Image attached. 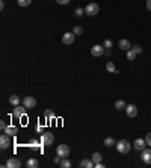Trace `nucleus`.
<instances>
[{"label":"nucleus","instance_id":"20","mask_svg":"<svg viewBox=\"0 0 151 168\" xmlns=\"http://www.w3.org/2000/svg\"><path fill=\"white\" fill-rule=\"evenodd\" d=\"M9 103H11L12 106H18V105H20V97H18V95H11V97H9Z\"/></svg>","mask_w":151,"mask_h":168},{"label":"nucleus","instance_id":"3","mask_svg":"<svg viewBox=\"0 0 151 168\" xmlns=\"http://www.w3.org/2000/svg\"><path fill=\"white\" fill-rule=\"evenodd\" d=\"M41 143H42V145H51V144L55 143V136H53V133H50V132H42Z\"/></svg>","mask_w":151,"mask_h":168},{"label":"nucleus","instance_id":"16","mask_svg":"<svg viewBox=\"0 0 151 168\" xmlns=\"http://www.w3.org/2000/svg\"><path fill=\"white\" fill-rule=\"evenodd\" d=\"M3 132H5V133H8L9 136H15V135L18 133V129L15 126H8L5 130H3Z\"/></svg>","mask_w":151,"mask_h":168},{"label":"nucleus","instance_id":"2","mask_svg":"<svg viewBox=\"0 0 151 168\" xmlns=\"http://www.w3.org/2000/svg\"><path fill=\"white\" fill-rule=\"evenodd\" d=\"M98 11H100V8H98V5H97V3H88V5H86V8H85V14H88V15L94 17V15H97V14H98Z\"/></svg>","mask_w":151,"mask_h":168},{"label":"nucleus","instance_id":"28","mask_svg":"<svg viewBox=\"0 0 151 168\" xmlns=\"http://www.w3.org/2000/svg\"><path fill=\"white\" fill-rule=\"evenodd\" d=\"M73 34H74V35H82V34H83V29H82L80 26H76L74 30H73Z\"/></svg>","mask_w":151,"mask_h":168},{"label":"nucleus","instance_id":"13","mask_svg":"<svg viewBox=\"0 0 151 168\" xmlns=\"http://www.w3.org/2000/svg\"><path fill=\"white\" fill-rule=\"evenodd\" d=\"M126 112H127L128 117H136V115H138V108H136L134 105H127Z\"/></svg>","mask_w":151,"mask_h":168},{"label":"nucleus","instance_id":"31","mask_svg":"<svg viewBox=\"0 0 151 168\" xmlns=\"http://www.w3.org/2000/svg\"><path fill=\"white\" fill-rule=\"evenodd\" d=\"M145 141H147V145H150L151 147V133L147 135V138H145Z\"/></svg>","mask_w":151,"mask_h":168},{"label":"nucleus","instance_id":"24","mask_svg":"<svg viewBox=\"0 0 151 168\" xmlns=\"http://www.w3.org/2000/svg\"><path fill=\"white\" fill-rule=\"evenodd\" d=\"M136 55H138V53H136L133 49L127 50V59H128V61H134V59H136Z\"/></svg>","mask_w":151,"mask_h":168},{"label":"nucleus","instance_id":"19","mask_svg":"<svg viewBox=\"0 0 151 168\" xmlns=\"http://www.w3.org/2000/svg\"><path fill=\"white\" fill-rule=\"evenodd\" d=\"M26 165H27L29 168H36L38 165H39V162L35 159V158H30V159L27 160V164H26Z\"/></svg>","mask_w":151,"mask_h":168},{"label":"nucleus","instance_id":"27","mask_svg":"<svg viewBox=\"0 0 151 168\" xmlns=\"http://www.w3.org/2000/svg\"><path fill=\"white\" fill-rule=\"evenodd\" d=\"M17 2L20 6H29V5L32 3V0H17Z\"/></svg>","mask_w":151,"mask_h":168},{"label":"nucleus","instance_id":"18","mask_svg":"<svg viewBox=\"0 0 151 168\" xmlns=\"http://www.w3.org/2000/svg\"><path fill=\"white\" fill-rule=\"evenodd\" d=\"M44 117H45V121H49V120H55V112L50 109H45L44 111Z\"/></svg>","mask_w":151,"mask_h":168},{"label":"nucleus","instance_id":"36","mask_svg":"<svg viewBox=\"0 0 151 168\" xmlns=\"http://www.w3.org/2000/svg\"><path fill=\"white\" fill-rule=\"evenodd\" d=\"M36 132H45V130H44V127L42 126H38L36 127Z\"/></svg>","mask_w":151,"mask_h":168},{"label":"nucleus","instance_id":"29","mask_svg":"<svg viewBox=\"0 0 151 168\" xmlns=\"http://www.w3.org/2000/svg\"><path fill=\"white\" fill-rule=\"evenodd\" d=\"M76 17H82V15H83L85 14V9H82V8H76Z\"/></svg>","mask_w":151,"mask_h":168},{"label":"nucleus","instance_id":"21","mask_svg":"<svg viewBox=\"0 0 151 168\" xmlns=\"http://www.w3.org/2000/svg\"><path fill=\"white\" fill-rule=\"evenodd\" d=\"M106 70H107L109 73H118V70L113 62H107V64H106Z\"/></svg>","mask_w":151,"mask_h":168},{"label":"nucleus","instance_id":"32","mask_svg":"<svg viewBox=\"0 0 151 168\" xmlns=\"http://www.w3.org/2000/svg\"><path fill=\"white\" fill-rule=\"evenodd\" d=\"M56 2H58L59 5H68V3H70L71 0H56Z\"/></svg>","mask_w":151,"mask_h":168},{"label":"nucleus","instance_id":"26","mask_svg":"<svg viewBox=\"0 0 151 168\" xmlns=\"http://www.w3.org/2000/svg\"><path fill=\"white\" fill-rule=\"evenodd\" d=\"M103 46H104V49H112V46H113V41H112V40H104Z\"/></svg>","mask_w":151,"mask_h":168},{"label":"nucleus","instance_id":"14","mask_svg":"<svg viewBox=\"0 0 151 168\" xmlns=\"http://www.w3.org/2000/svg\"><path fill=\"white\" fill-rule=\"evenodd\" d=\"M118 47H119L121 50H124V51H127V50H130V49H132V46H130V41H128V40H119Z\"/></svg>","mask_w":151,"mask_h":168},{"label":"nucleus","instance_id":"10","mask_svg":"<svg viewBox=\"0 0 151 168\" xmlns=\"http://www.w3.org/2000/svg\"><path fill=\"white\" fill-rule=\"evenodd\" d=\"M103 53H104V46H94L92 49H91V55L95 56V58L103 56Z\"/></svg>","mask_w":151,"mask_h":168},{"label":"nucleus","instance_id":"8","mask_svg":"<svg viewBox=\"0 0 151 168\" xmlns=\"http://www.w3.org/2000/svg\"><path fill=\"white\" fill-rule=\"evenodd\" d=\"M141 159L145 164H151V149H143L141 151Z\"/></svg>","mask_w":151,"mask_h":168},{"label":"nucleus","instance_id":"5","mask_svg":"<svg viewBox=\"0 0 151 168\" xmlns=\"http://www.w3.org/2000/svg\"><path fill=\"white\" fill-rule=\"evenodd\" d=\"M23 106H26L27 109H32V108H35V106H36V100H35V97H32V95H27V97H24V99H23Z\"/></svg>","mask_w":151,"mask_h":168},{"label":"nucleus","instance_id":"22","mask_svg":"<svg viewBox=\"0 0 151 168\" xmlns=\"http://www.w3.org/2000/svg\"><path fill=\"white\" fill-rule=\"evenodd\" d=\"M115 144H117V141H115L112 136H109V138H106V139H104V145H106V147H113Z\"/></svg>","mask_w":151,"mask_h":168},{"label":"nucleus","instance_id":"15","mask_svg":"<svg viewBox=\"0 0 151 168\" xmlns=\"http://www.w3.org/2000/svg\"><path fill=\"white\" fill-rule=\"evenodd\" d=\"M79 167L80 168H94L95 167V164H94L92 159H83V160H80Z\"/></svg>","mask_w":151,"mask_h":168},{"label":"nucleus","instance_id":"1","mask_svg":"<svg viewBox=\"0 0 151 168\" xmlns=\"http://www.w3.org/2000/svg\"><path fill=\"white\" fill-rule=\"evenodd\" d=\"M115 147H117L118 153H122V154H126V153H128L130 151V143L127 141V139H119L117 144H115Z\"/></svg>","mask_w":151,"mask_h":168},{"label":"nucleus","instance_id":"6","mask_svg":"<svg viewBox=\"0 0 151 168\" xmlns=\"http://www.w3.org/2000/svg\"><path fill=\"white\" fill-rule=\"evenodd\" d=\"M26 106H15L14 108V111H12V117H15V118H21V117H24L26 115Z\"/></svg>","mask_w":151,"mask_h":168},{"label":"nucleus","instance_id":"35","mask_svg":"<svg viewBox=\"0 0 151 168\" xmlns=\"http://www.w3.org/2000/svg\"><path fill=\"white\" fill-rule=\"evenodd\" d=\"M147 9L151 11V0H147Z\"/></svg>","mask_w":151,"mask_h":168},{"label":"nucleus","instance_id":"4","mask_svg":"<svg viewBox=\"0 0 151 168\" xmlns=\"http://www.w3.org/2000/svg\"><path fill=\"white\" fill-rule=\"evenodd\" d=\"M56 154H58V156H60V158H68V156H70V149H68V145H65V144H60V145H58Z\"/></svg>","mask_w":151,"mask_h":168},{"label":"nucleus","instance_id":"17","mask_svg":"<svg viewBox=\"0 0 151 168\" xmlns=\"http://www.w3.org/2000/svg\"><path fill=\"white\" fill-rule=\"evenodd\" d=\"M126 101L124 100H117L115 101V109H118V111H122V109H126Z\"/></svg>","mask_w":151,"mask_h":168},{"label":"nucleus","instance_id":"12","mask_svg":"<svg viewBox=\"0 0 151 168\" xmlns=\"http://www.w3.org/2000/svg\"><path fill=\"white\" fill-rule=\"evenodd\" d=\"M6 167L8 168H20L21 167V162H20L17 158H9L8 162H6Z\"/></svg>","mask_w":151,"mask_h":168},{"label":"nucleus","instance_id":"37","mask_svg":"<svg viewBox=\"0 0 151 168\" xmlns=\"http://www.w3.org/2000/svg\"><path fill=\"white\" fill-rule=\"evenodd\" d=\"M95 167H97V168H103V167H104V165H103V164H101V162H100V164H95Z\"/></svg>","mask_w":151,"mask_h":168},{"label":"nucleus","instance_id":"34","mask_svg":"<svg viewBox=\"0 0 151 168\" xmlns=\"http://www.w3.org/2000/svg\"><path fill=\"white\" fill-rule=\"evenodd\" d=\"M30 145H32V147L38 145V141H36V139H32V141H30Z\"/></svg>","mask_w":151,"mask_h":168},{"label":"nucleus","instance_id":"25","mask_svg":"<svg viewBox=\"0 0 151 168\" xmlns=\"http://www.w3.org/2000/svg\"><path fill=\"white\" fill-rule=\"evenodd\" d=\"M62 168H70L71 167V162L67 159V158H62V160H60V164H59Z\"/></svg>","mask_w":151,"mask_h":168},{"label":"nucleus","instance_id":"7","mask_svg":"<svg viewBox=\"0 0 151 168\" xmlns=\"http://www.w3.org/2000/svg\"><path fill=\"white\" fill-rule=\"evenodd\" d=\"M9 145H11V136L3 132V135L0 136V147L2 149H8Z\"/></svg>","mask_w":151,"mask_h":168},{"label":"nucleus","instance_id":"11","mask_svg":"<svg viewBox=\"0 0 151 168\" xmlns=\"http://www.w3.org/2000/svg\"><path fill=\"white\" fill-rule=\"evenodd\" d=\"M145 145H147V141H145V139H142V138H138V139L133 143V147L138 151H142L143 149H145Z\"/></svg>","mask_w":151,"mask_h":168},{"label":"nucleus","instance_id":"9","mask_svg":"<svg viewBox=\"0 0 151 168\" xmlns=\"http://www.w3.org/2000/svg\"><path fill=\"white\" fill-rule=\"evenodd\" d=\"M74 40H76V35L73 34V32H67V34H64V36H62V42H64V44H67V46L73 44Z\"/></svg>","mask_w":151,"mask_h":168},{"label":"nucleus","instance_id":"30","mask_svg":"<svg viewBox=\"0 0 151 168\" xmlns=\"http://www.w3.org/2000/svg\"><path fill=\"white\" fill-rule=\"evenodd\" d=\"M133 50L136 51L138 55H139V53H142V47H141V46H134V47H133Z\"/></svg>","mask_w":151,"mask_h":168},{"label":"nucleus","instance_id":"23","mask_svg":"<svg viewBox=\"0 0 151 168\" xmlns=\"http://www.w3.org/2000/svg\"><path fill=\"white\" fill-rule=\"evenodd\" d=\"M101 158H103V156H101V153L95 151V153L92 154V158H91V159L94 160V164H100V162H101Z\"/></svg>","mask_w":151,"mask_h":168},{"label":"nucleus","instance_id":"33","mask_svg":"<svg viewBox=\"0 0 151 168\" xmlns=\"http://www.w3.org/2000/svg\"><path fill=\"white\" fill-rule=\"evenodd\" d=\"M6 123H5V121H0V129H2V130H5V129H6Z\"/></svg>","mask_w":151,"mask_h":168}]
</instances>
